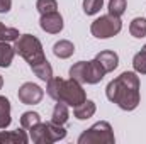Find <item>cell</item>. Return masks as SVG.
<instances>
[{"label": "cell", "instance_id": "1", "mask_svg": "<svg viewBox=\"0 0 146 144\" xmlns=\"http://www.w3.org/2000/svg\"><path fill=\"white\" fill-rule=\"evenodd\" d=\"M139 90H141V83L136 71H124L112 81H109L106 88V95L119 108L131 112L139 105L141 100Z\"/></svg>", "mask_w": 146, "mask_h": 144}, {"label": "cell", "instance_id": "2", "mask_svg": "<svg viewBox=\"0 0 146 144\" xmlns=\"http://www.w3.org/2000/svg\"><path fill=\"white\" fill-rule=\"evenodd\" d=\"M46 92L53 100L63 102L68 107H76L87 100V93H85L82 83H78L73 78H70V80H63L60 76L49 78Z\"/></svg>", "mask_w": 146, "mask_h": 144}, {"label": "cell", "instance_id": "3", "mask_svg": "<svg viewBox=\"0 0 146 144\" xmlns=\"http://www.w3.org/2000/svg\"><path fill=\"white\" fill-rule=\"evenodd\" d=\"M14 49H15V54L22 56L31 68L39 65V63H42V61H46V56H44V51H42V44L33 34L19 36L14 41Z\"/></svg>", "mask_w": 146, "mask_h": 144}, {"label": "cell", "instance_id": "4", "mask_svg": "<svg viewBox=\"0 0 146 144\" xmlns=\"http://www.w3.org/2000/svg\"><path fill=\"white\" fill-rule=\"evenodd\" d=\"M29 137L36 144H53L66 137V129L54 122H39L33 129H29Z\"/></svg>", "mask_w": 146, "mask_h": 144}, {"label": "cell", "instance_id": "5", "mask_svg": "<svg viewBox=\"0 0 146 144\" xmlns=\"http://www.w3.org/2000/svg\"><path fill=\"white\" fill-rule=\"evenodd\" d=\"M115 136L112 131V126L106 120H100L94 124L90 129L83 131L78 137V144H114Z\"/></svg>", "mask_w": 146, "mask_h": 144}, {"label": "cell", "instance_id": "6", "mask_svg": "<svg viewBox=\"0 0 146 144\" xmlns=\"http://www.w3.org/2000/svg\"><path fill=\"white\" fill-rule=\"evenodd\" d=\"M122 29V20L121 17H114V15H100L99 19H95L90 26V32L92 36L97 39H109V37L117 36Z\"/></svg>", "mask_w": 146, "mask_h": 144}, {"label": "cell", "instance_id": "7", "mask_svg": "<svg viewBox=\"0 0 146 144\" xmlns=\"http://www.w3.org/2000/svg\"><path fill=\"white\" fill-rule=\"evenodd\" d=\"M17 97H19V100H21L24 105H36V104H39V102L42 100L44 90H42L39 85H36V83L27 81V83H24V85L19 88Z\"/></svg>", "mask_w": 146, "mask_h": 144}, {"label": "cell", "instance_id": "8", "mask_svg": "<svg viewBox=\"0 0 146 144\" xmlns=\"http://www.w3.org/2000/svg\"><path fill=\"white\" fill-rule=\"evenodd\" d=\"M39 26L48 34H60L63 31V17H61V14L58 10L56 12L44 14L39 19Z\"/></svg>", "mask_w": 146, "mask_h": 144}, {"label": "cell", "instance_id": "9", "mask_svg": "<svg viewBox=\"0 0 146 144\" xmlns=\"http://www.w3.org/2000/svg\"><path fill=\"white\" fill-rule=\"evenodd\" d=\"M107 73L104 71V68L100 66V63L94 58L92 61H87V70H85V83L88 85H97L102 81V78Z\"/></svg>", "mask_w": 146, "mask_h": 144}, {"label": "cell", "instance_id": "10", "mask_svg": "<svg viewBox=\"0 0 146 144\" xmlns=\"http://www.w3.org/2000/svg\"><path fill=\"white\" fill-rule=\"evenodd\" d=\"M29 136L26 134L24 127L17 131H0V144H27Z\"/></svg>", "mask_w": 146, "mask_h": 144}, {"label": "cell", "instance_id": "11", "mask_svg": "<svg viewBox=\"0 0 146 144\" xmlns=\"http://www.w3.org/2000/svg\"><path fill=\"white\" fill-rule=\"evenodd\" d=\"M95 59L100 63V66L104 68L106 73L114 71V70L117 68V65H119V56H117V53H114V51H100V53L95 56Z\"/></svg>", "mask_w": 146, "mask_h": 144}, {"label": "cell", "instance_id": "12", "mask_svg": "<svg viewBox=\"0 0 146 144\" xmlns=\"http://www.w3.org/2000/svg\"><path fill=\"white\" fill-rule=\"evenodd\" d=\"M95 110H97L95 102H92V100H85L83 104H80V105L73 107V117H75V119H78V120H87V119L94 117Z\"/></svg>", "mask_w": 146, "mask_h": 144}, {"label": "cell", "instance_id": "13", "mask_svg": "<svg viewBox=\"0 0 146 144\" xmlns=\"http://www.w3.org/2000/svg\"><path fill=\"white\" fill-rule=\"evenodd\" d=\"M73 53H75V46L68 39H61L53 46V54L60 59H68L70 56H73Z\"/></svg>", "mask_w": 146, "mask_h": 144}, {"label": "cell", "instance_id": "14", "mask_svg": "<svg viewBox=\"0 0 146 144\" xmlns=\"http://www.w3.org/2000/svg\"><path fill=\"white\" fill-rule=\"evenodd\" d=\"M70 119V110H68V105L63 104V102H58L54 108H53V115H51V122L58 124V126H65Z\"/></svg>", "mask_w": 146, "mask_h": 144}, {"label": "cell", "instance_id": "15", "mask_svg": "<svg viewBox=\"0 0 146 144\" xmlns=\"http://www.w3.org/2000/svg\"><path fill=\"white\" fill-rule=\"evenodd\" d=\"M15 56L14 46H10L7 41L0 42V68H9L12 65V59Z\"/></svg>", "mask_w": 146, "mask_h": 144}, {"label": "cell", "instance_id": "16", "mask_svg": "<svg viewBox=\"0 0 146 144\" xmlns=\"http://www.w3.org/2000/svg\"><path fill=\"white\" fill-rule=\"evenodd\" d=\"M10 122H12V117H10V102H9V98L0 97V129L9 127Z\"/></svg>", "mask_w": 146, "mask_h": 144}, {"label": "cell", "instance_id": "17", "mask_svg": "<svg viewBox=\"0 0 146 144\" xmlns=\"http://www.w3.org/2000/svg\"><path fill=\"white\" fill-rule=\"evenodd\" d=\"M129 32H131V36L136 37V39L146 37V19L145 17L133 19L131 24H129Z\"/></svg>", "mask_w": 146, "mask_h": 144}, {"label": "cell", "instance_id": "18", "mask_svg": "<svg viewBox=\"0 0 146 144\" xmlns=\"http://www.w3.org/2000/svg\"><path fill=\"white\" fill-rule=\"evenodd\" d=\"M34 75H36L39 80H42V81H48L49 78H53V68H51V65H49V61L46 59V61H42V63H39L36 66H33L31 68Z\"/></svg>", "mask_w": 146, "mask_h": 144}, {"label": "cell", "instance_id": "19", "mask_svg": "<svg viewBox=\"0 0 146 144\" xmlns=\"http://www.w3.org/2000/svg\"><path fill=\"white\" fill-rule=\"evenodd\" d=\"M41 122V115L37 114V112H24L22 115H21V127H24V129H33L34 126H37Z\"/></svg>", "mask_w": 146, "mask_h": 144}, {"label": "cell", "instance_id": "20", "mask_svg": "<svg viewBox=\"0 0 146 144\" xmlns=\"http://www.w3.org/2000/svg\"><path fill=\"white\" fill-rule=\"evenodd\" d=\"M85 70H87V61H78L70 68V78L76 80L78 83H85Z\"/></svg>", "mask_w": 146, "mask_h": 144}, {"label": "cell", "instance_id": "21", "mask_svg": "<svg viewBox=\"0 0 146 144\" xmlns=\"http://www.w3.org/2000/svg\"><path fill=\"white\" fill-rule=\"evenodd\" d=\"M19 36H21V34H19V31H17L15 27H7V26H3V24L0 22V42H2V41L14 42Z\"/></svg>", "mask_w": 146, "mask_h": 144}, {"label": "cell", "instance_id": "22", "mask_svg": "<svg viewBox=\"0 0 146 144\" xmlns=\"http://www.w3.org/2000/svg\"><path fill=\"white\" fill-rule=\"evenodd\" d=\"M133 68H134V71L139 73V75H146V53L143 49L134 54V58H133Z\"/></svg>", "mask_w": 146, "mask_h": 144}, {"label": "cell", "instance_id": "23", "mask_svg": "<svg viewBox=\"0 0 146 144\" xmlns=\"http://www.w3.org/2000/svg\"><path fill=\"white\" fill-rule=\"evenodd\" d=\"M126 7H127L126 0H109V14L114 17H122Z\"/></svg>", "mask_w": 146, "mask_h": 144}, {"label": "cell", "instance_id": "24", "mask_svg": "<svg viewBox=\"0 0 146 144\" xmlns=\"http://www.w3.org/2000/svg\"><path fill=\"white\" fill-rule=\"evenodd\" d=\"M36 9L41 15H44V14H49V12H56L58 3H56V0H37Z\"/></svg>", "mask_w": 146, "mask_h": 144}, {"label": "cell", "instance_id": "25", "mask_svg": "<svg viewBox=\"0 0 146 144\" xmlns=\"http://www.w3.org/2000/svg\"><path fill=\"white\" fill-rule=\"evenodd\" d=\"M104 7V0H83V12L87 15H95Z\"/></svg>", "mask_w": 146, "mask_h": 144}, {"label": "cell", "instance_id": "26", "mask_svg": "<svg viewBox=\"0 0 146 144\" xmlns=\"http://www.w3.org/2000/svg\"><path fill=\"white\" fill-rule=\"evenodd\" d=\"M12 9V0H0V14H7Z\"/></svg>", "mask_w": 146, "mask_h": 144}, {"label": "cell", "instance_id": "27", "mask_svg": "<svg viewBox=\"0 0 146 144\" xmlns=\"http://www.w3.org/2000/svg\"><path fill=\"white\" fill-rule=\"evenodd\" d=\"M2 87H3V78H2V75H0V90H2Z\"/></svg>", "mask_w": 146, "mask_h": 144}, {"label": "cell", "instance_id": "28", "mask_svg": "<svg viewBox=\"0 0 146 144\" xmlns=\"http://www.w3.org/2000/svg\"><path fill=\"white\" fill-rule=\"evenodd\" d=\"M143 51H145V53H146V44H145V46H143Z\"/></svg>", "mask_w": 146, "mask_h": 144}]
</instances>
